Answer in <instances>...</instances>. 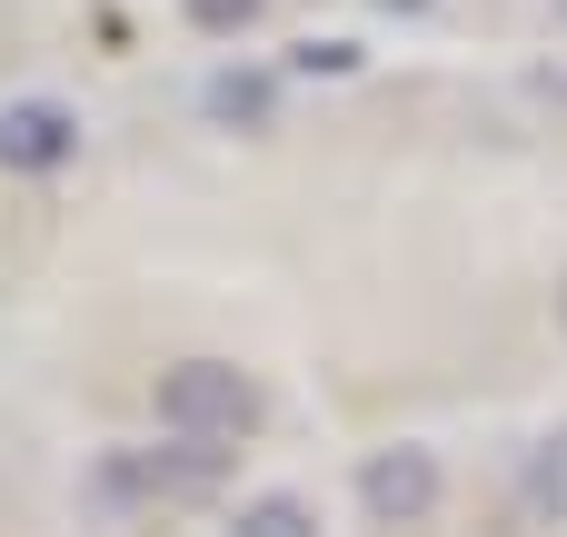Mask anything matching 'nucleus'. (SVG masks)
I'll use <instances>...</instances> for the list:
<instances>
[{"label": "nucleus", "mask_w": 567, "mask_h": 537, "mask_svg": "<svg viewBox=\"0 0 567 537\" xmlns=\"http://www.w3.org/2000/svg\"><path fill=\"white\" fill-rule=\"evenodd\" d=\"M439 498H449L439 448L389 438V448H369V458H359V508H369V528H429V518H439Z\"/></svg>", "instance_id": "obj_3"}, {"label": "nucleus", "mask_w": 567, "mask_h": 537, "mask_svg": "<svg viewBox=\"0 0 567 537\" xmlns=\"http://www.w3.org/2000/svg\"><path fill=\"white\" fill-rule=\"evenodd\" d=\"M518 518L528 528H567V428H548L518 468Z\"/></svg>", "instance_id": "obj_5"}, {"label": "nucleus", "mask_w": 567, "mask_h": 537, "mask_svg": "<svg viewBox=\"0 0 567 537\" xmlns=\"http://www.w3.org/2000/svg\"><path fill=\"white\" fill-rule=\"evenodd\" d=\"M229 537H319V508H309L299 488H269V498H249V508L229 518Z\"/></svg>", "instance_id": "obj_6"}, {"label": "nucleus", "mask_w": 567, "mask_h": 537, "mask_svg": "<svg viewBox=\"0 0 567 537\" xmlns=\"http://www.w3.org/2000/svg\"><path fill=\"white\" fill-rule=\"evenodd\" d=\"M558 319H567V289H558Z\"/></svg>", "instance_id": "obj_10"}, {"label": "nucleus", "mask_w": 567, "mask_h": 537, "mask_svg": "<svg viewBox=\"0 0 567 537\" xmlns=\"http://www.w3.org/2000/svg\"><path fill=\"white\" fill-rule=\"evenodd\" d=\"M80 159V110L70 100H0V169L10 179H50Z\"/></svg>", "instance_id": "obj_4"}, {"label": "nucleus", "mask_w": 567, "mask_h": 537, "mask_svg": "<svg viewBox=\"0 0 567 537\" xmlns=\"http://www.w3.org/2000/svg\"><path fill=\"white\" fill-rule=\"evenodd\" d=\"M379 10H399V20H429V10H439V0H379Z\"/></svg>", "instance_id": "obj_9"}, {"label": "nucleus", "mask_w": 567, "mask_h": 537, "mask_svg": "<svg viewBox=\"0 0 567 537\" xmlns=\"http://www.w3.org/2000/svg\"><path fill=\"white\" fill-rule=\"evenodd\" d=\"M150 419H159L169 438H189V448H229V438L259 428V379H249L239 359H179V369H159Z\"/></svg>", "instance_id": "obj_1"}, {"label": "nucleus", "mask_w": 567, "mask_h": 537, "mask_svg": "<svg viewBox=\"0 0 567 537\" xmlns=\"http://www.w3.org/2000/svg\"><path fill=\"white\" fill-rule=\"evenodd\" d=\"M259 10H269V0H179V20H189V30H209V40H239Z\"/></svg>", "instance_id": "obj_8"}, {"label": "nucleus", "mask_w": 567, "mask_h": 537, "mask_svg": "<svg viewBox=\"0 0 567 537\" xmlns=\"http://www.w3.org/2000/svg\"><path fill=\"white\" fill-rule=\"evenodd\" d=\"M219 478H229V448H120L90 488L100 498H140V508H199V498H219Z\"/></svg>", "instance_id": "obj_2"}, {"label": "nucleus", "mask_w": 567, "mask_h": 537, "mask_svg": "<svg viewBox=\"0 0 567 537\" xmlns=\"http://www.w3.org/2000/svg\"><path fill=\"white\" fill-rule=\"evenodd\" d=\"M269 100H279V90H269L259 70H219V80H209V120H239V130H269Z\"/></svg>", "instance_id": "obj_7"}, {"label": "nucleus", "mask_w": 567, "mask_h": 537, "mask_svg": "<svg viewBox=\"0 0 567 537\" xmlns=\"http://www.w3.org/2000/svg\"><path fill=\"white\" fill-rule=\"evenodd\" d=\"M558 20H567V0H558Z\"/></svg>", "instance_id": "obj_11"}]
</instances>
